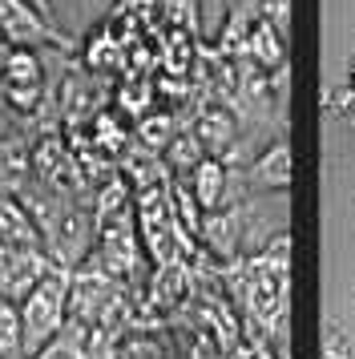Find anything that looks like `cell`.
<instances>
[{
  "label": "cell",
  "instance_id": "cell-9",
  "mask_svg": "<svg viewBox=\"0 0 355 359\" xmlns=\"http://www.w3.org/2000/svg\"><path fill=\"white\" fill-rule=\"evenodd\" d=\"M25 355V319L20 303L0 294V359H20Z\"/></svg>",
  "mask_w": 355,
  "mask_h": 359
},
{
  "label": "cell",
  "instance_id": "cell-1",
  "mask_svg": "<svg viewBox=\"0 0 355 359\" xmlns=\"http://www.w3.org/2000/svg\"><path fill=\"white\" fill-rule=\"evenodd\" d=\"M69 287H73V275H69L65 266H53V271L29 291V299L20 303V319H25V355H41L48 347V339L69 323Z\"/></svg>",
  "mask_w": 355,
  "mask_h": 359
},
{
  "label": "cell",
  "instance_id": "cell-18",
  "mask_svg": "<svg viewBox=\"0 0 355 359\" xmlns=\"http://www.w3.org/2000/svg\"><path fill=\"white\" fill-rule=\"evenodd\" d=\"M258 53H262V57H267V61H274V45H271V29H262V33H258Z\"/></svg>",
  "mask_w": 355,
  "mask_h": 359
},
{
  "label": "cell",
  "instance_id": "cell-8",
  "mask_svg": "<svg viewBox=\"0 0 355 359\" xmlns=\"http://www.w3.org/2000/svg\"><path fill=\"white\" fill-rule=\"evenodd\" d=\"M226 194V174H222V162H214V158H202V162L194 165V198H198V206L202 210H214Z\"/></svg>",
  "mask_w": 355,
  "mask_h": 359
},
{
  "label": "cell",
  "instance_id": "cell-17",
  "mask_svg": "<svg viewBox=\"0 0 355 359\" xmlns=\"http://www.w3.org/2000/svg\"><path fill=\"white\" fill-rule=\"evenodd\" d=\"M166 126H170L166 117H154V121H142V137H145V146H149V142H161V137H166Z\"/></svg>",
  "mask_w": 355,
  "mask_h": 359
},
{
  "label": "cell",
  "instance_id": "cell-13",
  "mask_svg": "<svg viewBox=\"0 0 355 359\" xmlns=\"http://www.w3.org/2000/svg\"><path fill=\"white\" fill-rule=\"evenodd\" d=\"M182 294H186V271H182V262H166L158 271V278H154L149 307H174Z\"/></svg>",
  "mask_w": 355,
  "mask_h": 359
},
{
  "label": "cell",
  "instance_id": "cell-4",
  "mask_svg": "<svg viewBox=\"0 0 355 359\" xmlns=\"http://www.w3.org/2000/svg\"><path fill=\"white\" fill-rule=\"evenodd\" d=\"M138 222H142V238H145V246H149V255L158 259V266L178 262L182 226H174V222H170V210H166V198H161V190H142Z\"/></svg>",
  "mask_w": 355,
  "mask_h": 359
},
{
  "label": "cell",
  "instance_id": "cell-3",
  "mask_svg": "<svg viewBox=\"0 0 355 359\" xmlns=\"http://www.w3.org/2000/svg\"><path fill=\"white\" fill-rule=\"evenodd\" d=\"M117 299V278L97 262V266H85L73 275V287H69V319L77 323H101V315Z\"/></svg>",
  "mask_w": 355,
  "mask_h": 359
},
{
  "label": "cell",
  "instance_id": "cell-5",
  "mask_svg": "<svg viewBox=\"0 0 355 359\" xmlns=\"http://www.w3.org/2000/svg\"><path fill=\"white\" fill-rule=\"evenodd\" d=\"M0 33L8 36L13 49H29L36 41H45L41 17L32 13L29 4H20V0H0Z\"/></svg>",
  "mask_w": 355,
  "mask_h": 359
},
{
  "label": "cell",
  "instance_id": "cell-10",
  "mask_svg": "<svg viewBox=\"0 0 355 359\" xmlns=\"http://www.w3.org/2000/svg\"><path fill=\"white\" fill-rule=\"evenodd\" d=\"M250 182L262 186V190H279V186H287L290 182V149L287 146L267 149V154L255 162V170H250Z\"/></svg>",
  "mask_w": 355,
  "mask_h": 359
},
{
  "label": "cell",
  "instance_id": "cell-20",
  "mask_svg": "<svg viewBox=\"0 0 355 359\" xmlns=\"http://www.w3.org/2000/svg\"><path fill=\"white\" fill-rule=\"evenodd\" d=\"M4 114H8V89H0V126H4Z\"/></svg>",
  "mask_w": 355,
  "mask_h": 359
},
{
  "label": "cell",
  "instance_id": "cell-24",
  "mask_svg": "<svg viewBox=\"0 0 355 359\" xmlns=\"http://www.w3.org/2000/svg\"><path fill=\"white\" fill-rule=\"evenodd\" d=\"M258 359H271V355H258Z\"/></svg>",
  "mask_w": 355,
  "mask_h": 359
},
{
  "label": "cell",
  "instance_id": "cell-16",
  "mask_svg": "<svg viewBox=\"0 0 355 359\" xmlns=\"http://www.w3.org/2000/svg\"><path fill=\"white\" fill-rule=\"evenodd\" d=\"M36 165H41L48 178H53V174H61L65 165H69V158H65V149L57 146V142H45V146L36 149Z\"/></svg>",
  "mask_w": 355,
  "mask_h": 359
},
{
  "label": "cell",
  "instance_id": "cell-15",
  "mask_svg": "<svg viewBox=\"0 0 355 359\" xmlns=\"http://www.w3.org/2000/svg\"><path fill=\"white\" fill-rule=\"evenodd\" d=\"M4 81L8 85H41V65L29 49H13L8 65H4Z\"/></svg>",
  "mask_w": 355,
  "mask_h": 359
},
{
  "label": "cell",
  "instance_id": "cell-23",
  "mask_svg": "<svg viewBox=\"0 0 355 359\" xmlns=\"http://www.w3.org/2000/svg\"><path fill=\"white\" fill-rule=\"evenodd\" d=\"M351 81H355V69H351Z\"/></svg>",
  "mask_w": 355,
  "mask_h": 359
},
{
  "label": "cell",
  "instance_id": "cell-6",
  "mask_svg": "<svg viewBox=\"0 0 355 359\" xmlns=\"http://www.w3.org/2000/svg\"><path fill=\"white\" fill-rule=\"evenodd\" d=\"M101 266H105L113 278L133 275V271H138V246H133V230H129L126 222H105Z\"/></svg>",
  "mask_w": 355,
  "mask_h": 359
},
{
  "label": "cell",
  "instance_id": "cell-14",
  "mask_svg": "<svg viewBox=\"0 0 355 359\" xmlns=\"http://www.w3.org/2000/svg\"><path fill=\"white\" fill-rule=\"evenodd\" d=\"M25 165H29V154L20 142H0V190H16L20 186V174H25Z\"/></svg>",
  "mask_w": 355,
  "mask_h": 359
},
{
  "label": "cell",
  "instance_id": "cell-22",
  "mask_svg": "<svg viewBox=\"0 0 355 359\" xmlns=\"http://www.w3.org/2000/svg\"><path fill=\"white\" fill-rule=\"evenodd\" d=\"M230 359H250V355H246V351H234V355H230Z\"/></svg>",
  "mask_w": 355,
  "mask_h": 359
},
{
  "label": "cell",
  "instance_id": "cell-21",
  "mask_svg": "<svg viewBox=\"0 0 355 359\" xmlns=\"http://www.w3.org/2000/svg\"><path fill=\"white\" fill-rule=\"evenodd\" d=\"M8 53H13L8 45H0V77H4V65H8Z\"/></svg>",
  "mask_w": 355,
  "mask_h": 359
},
{
  "label": "cell",
  "instance_id": "cell-7",
  "mask_svg": "<svg viewBox=\"0 0 355 359\" xmlns=\"http://www.w3.org/2000/svg\"><path fill=\"white\" fill-rule=\"evenodd\" d=\"M0 243L4 246H41V230L32 222V214L13 202V198H0Z\"/></svg>",
  "mask_w": 355,
  "mask_h": 359
},
{
  "label": "cell",
  "instance_id": "cell-2",
  "mask_svg": "<svg viewBox=\"0 0 355 359\" xmlns=\"http://www.w3.org/2000/svg\"><path fill=\"white\" fill-rule=\"evenodd\" d=\"M53 271V262L45 259L41 246H4L0 243V294L25 303L29 291Z\"/></svg>",
  "mask_w": 355,
  "mask_h": 359
},
{
  "label": "cell",
  "instance_id": "cell-12",
  "mask_svg": "<svg viewBox=\"0 0 355 359\" xmlns=\"http://www.w3.org/2000/svg\"><path fill=\"white\" fill-rule=\"evenodd\" d=\"M202 146L218 158V154H226V149L234 146V121H230V114H222V109H214V114L202 117V126H198V133H194Z\"/></svg>",
  "mask_w": 355,
  "mask_h": 359
},
{
  "label": "cell",
  "instance_id": "cell-19",
  "mask_svg": "<svg viewBox=\"0 0 355 359\" xmlns=\"http://www.w3.org/2000/svg\"><path fill=\"white\" fill-rule=\"evenodd\" d=\"M29 8L36 17H53V4H48V0H29Z\"/></svg>",
  "mask_w": 355,
  "mask_h": 359
},
{
  "label": "cell",
  "instance_id": "cell-11",
  "mask_svg": "<svg viewBox=\"0 0 355 359\" xmlns=\"http://www.w3.org/2000/svg\"><path fill=\"white\" fill-rule=\"evenodd\" d=\"M202 234H206L210 250H218L222 259H234V250H239V214H210L206 222H202Z\"/></svg>",
  "mask_w": 355,
  "mask_h": 359
}]
</instances>
